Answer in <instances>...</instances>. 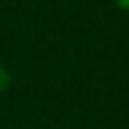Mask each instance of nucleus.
Returning a JSON list of instances; mask_svg holds the SVG:
<instances>
[{
	"label": "nucleus",
	"mask_w": 129,
	"mask_h": 129,
	"mask_svg": "<svg viewBox=\"0 0 129 129\" xmlns=\"http://www.w3.org/2000/svg\"><path fill=\"white\" fill-rule=\"evenodd\" d=\"M9 86H11V73H9L5 66H0V93L7 91Z\"/></svg>",
	"instance_id": "f257e3e1"
},
{
	"label": "nucleus",
	"mask_w": 129,
	"mask_h": 129,
	"mask_svg": "<svg viewBox=\"0 0 129 129\" xmlns=\"http://www.w3.org/2000/svg\"><path fill=\"white\" fill-rule=\"evenodd\" d=\"M113 2H116V7H118L120 11L129 14V0H113Z\"/></svg>",
	"instance_id": "f03ea898"
}]
</instances>
